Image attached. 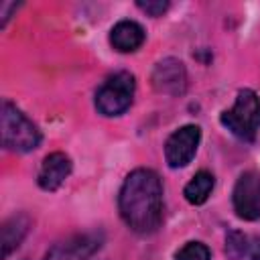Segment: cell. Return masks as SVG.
Masks as SVG:
<instances>
[{"label": "cell", "mask_w": 260, "mask_h": 260, "mask_svg": "<svg viewBox=\"0 0 260 260\" xmlns=\"http://www.w3.org/2000/svg\"><path fill=\"white\" fill-rule=\"evenodd\" d=\"M213 185H215V179L211 173L207 171H199L195 173V177L185 185V199L191 203V205H201L209 199L211 191H213Z\"/></svg>", "instance_id": "7c38bea8"}, {"label": "cell", "mask_w": 260, "mask_h": 260, "mask_svg": "<svg viewBox=\"0 0 260 260\" xmlns=\"http://www.w3.org/2000/svg\"><path fill=\"white\" fill-rule=\"evenodd\" d=\"M234 211L246 221L260 219V175L256 171H246L238 177L232 193Z\"/></svg>", "instance_id": "8992f818"}, {"label": "cell", "mask_w": 260, "mask_h": 260, "mask_svg": "<svg viewBox=\"0 0 260 260\" xmlns=\"http://www.w3.org/2000/svg\"><path fill=\"white\" fill-rule=\"evenodd\" d=\"M209 248L203 242H187L177 254L175 260H209Z\"/></svg>", "instance_id": "5bb4252c"}, {"label": "cell", "mask_w": 260, "mask_h": 260, "mask_svg": "<svg viewBox=\"0 0 260 260\" xmlns=\"http://www.w3.org/2000/svg\"><path fill=\"white\" fill-rule=\"evenodd\" d=\"M199 140H201L199 126L187 124V126L175 130L165 142V158H167L169 167L171 169L187 167L197 152Z\"/></svg>", "instance_id": "52a82bcc"}, {"label": "cell", "mask_w": 260, "mask_h": 260, "mask_svg": "<svg viewBox=\"0 0 260 260\" xmlns=\"http://www.w3.org/2000/svg\"><path fill=\"white\" fill-rule=\"evenodd\" d=\"M248 258H250V260H260V236H256V238L250 240Z\"/></svg>", "instance_id": "e0dca14e"}, {"label": "cell", "mask_w": 260, "mask_h": 260, "mask_svg": "<svg viewBox=\"0 0 260 260\" xmlns=\"http://www.w3.org/2000/svg\"><path fill=\"white\" fill-rule=\"evenodd\" d=\"M30 230V219L24 213H16L8 217L0 228V258H8L24 240Z\"/></svg>", "instance_id": "30bf717a"}, {"label": "cell", "mask_w": 260, "mask_h": 260, "mask_svg": "<svg viewBox=\"0 0 260 260\" xmlns=\"http://www.w3.org/2000/svg\"><path fill=\"white\" fill-rule=\"evenodd\" d=\"M152 87L158 93H167V95H183L187 89V71L185 65L175 59V57H167L162 61H158L152 69L150 75Z\"/></svg>", "instance_id": "ba28073f"}, {"label": "cell", "mask_w": 260, "mask_h": 260, "mask_svg": "<svg viewBox=\"0 0 260 260\" xmlns=\"http://www.w3.org/2000/svg\"><path fill=\"white\" fill-rule=\"evenodd\" d=\"M136 81L128 71H118L100 85L95 91V108L102 116H120L124 114L134 98Z\"/></svg>", "instance_id": "277c9868"}, {"label": "cell", "mask_w": 260, "mask_h": 260, "mask_svg": "<svg viewBox=\"0 0 260 260\" xmlns=\"http://www.w3.org/2000/svg\"><path fill=\"white\" fill-rule=\"evenodd\" d=\"M71 175V158L65 152H51L43 158L37 183L45 191H57Z\"/></svg>", "instance_id": "9c48e42d"}, {"label": "cell", "mask_w": 260, "mask_h": 260, "mask_svg": "<svg viewBox=\"0 0 260 260\" xmlns=\"http://www.w3.org/2000/svg\"><path fill=\"white\" fill-rule=\"evenodd\" d=\"M104 242L102 232H83V234H73L57 244H53L43 260H87L91 258Z\"/></svg>", "instance_id": "5b68a950"}, {"label": "cell", "mask_w": 260, "mask_h": 260, "mask_svg": "<svg viewBox=\"0 0 260 260\" xmlns=\"http://www.w3.org/2000/svg\"><path fill=\"white\" fill-rule=\"evenodd\" d=\"M0 136L2 146L14 152H28L41 144V130L14 104L2 100L0 106Z\"/></svg>", "instance_id": "7a4b0ae2"}, {"label": "cell", "mask_w": 260, "mask_h": 260, "mask_svg": "<svg viewBox=\"0 0 260 260\" xmlns=\"http://www.w3.org/2000/svg\"><path fill=\"white\" fill-rule=\"evenodd\" d=\"M248 248H250V240L246 234H242L240 230H232L225 236V256L230 260H242L244 256H248Z\"/></svg>", "instance_id": "4fadbf2b"}, {"label": "cell", "mask_w": 260, "mask_h": 260, "mask_svg": "<svg viewBox=\"0 0 260 260\" xmlns=\"http://www.w3.org/2000/svg\"><path fill=\"white\" fill-rule=\"evenodd\" d=\"M144 28L134 20H120L110 30V45L118 53H134L144 43Z\"/></svg>", "instance_id": "8fae6325"}, {"label": "cell", "mask_w": 260, "mask_h": 260, "mask_svg": "<svg viewBox=\"0 0 260 260\" xmlns=\"http://www.w3.org/2000/svg\"><path fill=\"white\" fill-rule=\"evenodd\" d=\"M118 209L124 223L140 234L148 236L162 223V183L150 169L132 171L118 195Z\"/></svg>", "instance_id": "6da1fadb"}, {"label": "cell", "mask_w": 260, "mask_h": 260, "mask_svg": "<svg viewBox=\"0 0 260 260\" xmlns=\"http://www.w3.org/2000/svg\"><path fill=\"white\" fill-rule=\"evenodd\" d=\"M219 120L240 140L254 142L260 130V98L252 89H240L232 110L221 112Z\"/></svg>", "instance_id": "3957f363"}, {"label": "cell", "mask_w": 260, "mask_h": 260, "mask_svg": "<svg viewBox=\"0 0 260 260\" xmlns=\"http://www.w3.org/2000/svg\"><path fill=\"white\" fill-rule=\"evenodd\" d=\"M136 6L146 12L148 16H162L169 10V2L167 0H138Z\"/></svg>", "instance_id": "9a60e30c"}, {"label": "cell", "mask_w": 260, "mask_h": 260, "mask_svg": "<svg viewBox=\"0 0 260 260\" xmlns=\"http://www.w3.org/2000/svg\"><path fill=\"white\" fill-rule=\"evenodd\" d=\"M16 8H18V4H16V2H0V26H2V28L6 26V22H8L10 14H12Z\"/></svg>", "instance_id": "2e32d148"}]
</instances>
